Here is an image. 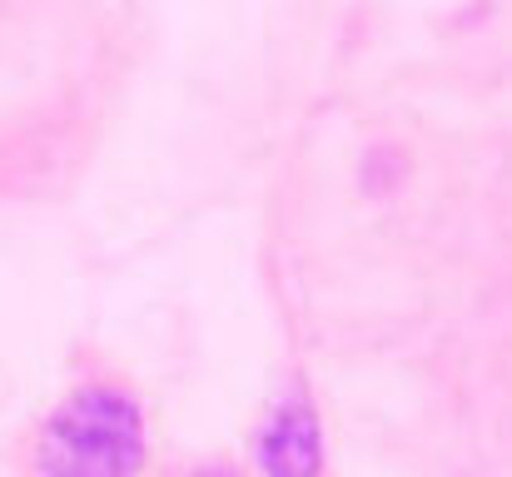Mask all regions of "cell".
Masks as SVG:
<instances>
[{"instance_id": "cell-1", "label": "cell", "mask_w": 512, "mask_h": 477, "mask_svg": "<svg viewBox=\"0 0 512 477\" xmlns=\"http://www.w3.org/2000/svg\"><path fill=\"white\" fill-rule=\"evenodd\" d=\"M145 463V423L125 393L80 388L40 433L45 477H130Z\"/></svg>"}]
</instances>
